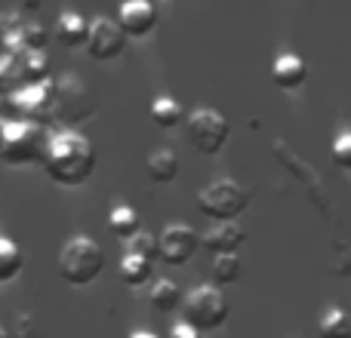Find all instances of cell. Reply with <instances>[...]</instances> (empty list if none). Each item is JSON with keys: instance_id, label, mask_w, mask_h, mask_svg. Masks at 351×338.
<instances>
[{"instance_id": "1", "label": "cell", "mask_w": 351, "mask_h": 338, "mask_svg": "<svg viewBox=\"0 0 351 338\" xmlns=\"http://www.w3.org/2000/svg\"><path fill=\"white\" fill-rule=\"evenodd\" d=\"M43 172L49 181L59 187H80L90 181L96 172V151L86 135L74 133V129H62V133L49 135L47 154H43Z\"/></svg>"}, {"instance_id": "2", "label": "cell", "mask_w": 351, "mask_h": 338, "mask_svg": "<svg viewBox=\"0 0 351 338\" xmlns=\"http://www.w3.org/2000/svg\"><path fill=\"white\" fill-rule=\"evenodd\" d=\"M49 135L43 133V123L22 120V117H0V160L6 166H28L43 164Z\"/></svg>"}, {"instance_id": "3", "label": "cell", "mask_w": 351, "mask_h": 338, "mask_svg": "<svg viewBox=\"0 0 351 338\" xmlns=\"http://www.w3.org/2000/svg\"><path fill=\"white\" fill-rule=\"evenodd\" d=\"M105 271V249L93 237L77 234L65 240L59 252V274L71 286H93Z\"/></svg>"}, {"instance_id": "4", "label": "cell", "mask_w": 351, "mask_h": 338, "mask_svg": "<svg viewBox=\"0 0 351 338\" xmlns=\"http://www.w3.org/2000/svg\"><path fill=\"white\" fill-rule=\"evenodd\" d=\"M96 114V96L84 83V77L74 71L53 80V123L77 127Z\"/></svg>"}, {"instance_id": "5", "label": "cell", "mask_w": 351, "mask_h": 338, "mask_svg": "<svg viewBox=\"0 0 351 338\" xmlns=\"http://www.w3.org/2000/svg\"><path fill=\"white\" fill-rule=\"evenodd\" d=\"M250 206V187L231 179H216L197 194V209L210 222H234Z\"/></svg>"}, {"instance_id": "6", "label": "cell", "mask_w": 351, "mask_h": 338, "mask_svg": "<svg viewBox=\"0 0 351 338\" xmlns=\"http://www.w3.org/2000/svg\"><path fill=\"white\" fill-rule=\"evenodd\" d=\"M182 317L191 326H197L200 333H216L228 320V298L222 296V289L216 283L194 286L182 302Z\"/></svg>"}, {"instance_id": "7", "label": "cell", "mask_w": 351, "mask_h": 338, "mask_svg": "<svg viewBox=\"0 0 351 338\" xmlns=\"http://www.w3.org/2000/svg\"><path fill=\"white\" fill-rule=\"evenodd\" d=\"M185 123H188V142L194 145V151L206 154V157L222 151L231 135V127H228V120H225V114H219V111H213V108H194Z\"/></svg>"}, {"instance_id": "8", "label": "cell", "mask_w": 351, "mask_h": 338, "mask_svg": "<svg viewBox=\"0 0 351 338\" xmlns=\"http://www.w3.org/2000/svg\"><path fill=\"white\" fill-rule=\"evenodd\" d=\"M10 111L22 120H37V123H49L53 120V80L43 83H28L19 92H12L6 99Z\"/></svg>"}, {"instance_id": "9", "label": "cell", "mask_w": 351, "mask_h": 338, "mask_svg": "<svg viewBox=\"0 0 351 338\" xmlns=\"http://www.w3.org/2000/svg\"><path fill=\"white\" fill-rule=\"evenodd\" d=\"M127 31L121 28V22L114 18H105L96 16L90 22V37H86V53L93 55L96 62H111V59H121L127 53Z\"/></svg>"}, {"instance_id": "10", "label": "cell", "mask_w": 351, "mask_h": 338, "mask_svg": "<svg viewBox=\"0 0 351 338\" xmlns=\"http://www.w3.org/2000/svg\"><path fill=\"white\" fill-rule=\"evenodd\" d=\"M158 240H160V261H167V265H173V268L188 265L191 255L200 249V237L194 234V228H188V224H182V222L167 224Z\"/></svg>"}, {"instance_id": "11", "label": "cell", "mask_w": 351, "mask_h": 338, "mask_svg": "<svg viewBox=\"0 0 351 338\" xmlns=\"http://www.w3.org/2000/svg\"><path fill=\"white\" fill-rule=\"evenodd\" d=\"M117 22L127 31V37H148L158 25V6L152 0H127L117 10Z\"/></svg>"}, {"instance_id": "12", "label": "cell", "mask_w": 351, "mask_h": 338, "mask_svg": "<svg viewBox=\"0 0 351 338\" xmlns=\"http://www.w3.org/2000/svg\"><path fill=\"white\" fill-rule=\"evenodd\" d=\"M28 83V49L0 53V99H10Z\"/></svg>"}, {"instance_id": "13", "label": "cell", "mask_w": 351, "mask_h": 338, "mask_svg": "<svg viewBox=\"0 0 351 338\" xmlns=\"http://www.w3.org/2000/svg\"><path fill=\"white\" fill-rule=\"evenodd\" d=\"M247 234H243L237 224L231 222H213V228L200 237V246L210 249L213 255H222V252H237L243 246Z\"/></svg>"}, {"instance_id": "14", "label": "cell", "mask_w": 351, "mask_h": 338, "mask_svg": "<svg viewBox=\"0 0 351 338\" xmlns=\"http://www.w3.org/2000/svg\"><path fill=\"white\" fill-rule=\"evenodd\" d=\"M308 77V65L299 59L296 53H284L274 59L271 65V80L280 86V90H299Z\"/></svg>"}, {"instance_id": "15", "label": "cell", "mask_w": 351, "mask_h": 338, "mask_svg": "<svg viewBox=\"0 0 351 338\" xmlns=\"http://www.w3.org/2000/svg\"><path fill=\"white\" fill-rule=\"evenodd\" d=\"M86 37H90V22H86L80 12L65 10L59 18H56V40L68 49L86 47Z\"/></svg>"}, {"instance_id": "16", "label": "cell", "mask_w": 351, "mask_h": 338, "mask_svg": "<svg viewBox=\"0 0 351 338\" xmlns=\"http://www.w3.org/2000/svg\"><path fill=\"white\" fill-rule=\"evenodd\" d=\"M145 172L154 185H170L179 175V154L173 148H154L145 160Z\"/></svg>"}, {"instance_id": "17", "label": "cell", "mask_w": 351, "mask_h": 338, "mask_svg": "<svg viewBox=\"0 0 351 338\" xmlns=\"http://www.w3.org/2000/svg\"><path fill=\"white\" fill-rule=\"evenodd\" d=\"M148 298H152V308L158 311V314H173L176 308H179L182 302H185V296H182L179 283L176 280H154L152 283V292H148Z\"/></svg>"}, {"instance_id": "18", "label": "cell", "mask_w": 351, "mask_h": 338, "mask_svg": "<svg viewBox=\"0 0 351 338\" xmlns=\"http://www.w3.org/2000/svg\"><path fill=\"white\" fill-rule=\"evenodd\" d=\"M108 231L114 237H121V240H130V237H136L142 231L139 212H136L133 206H127V203H117L114 209L108 212Z\"/></svg>"}, {"instance_id": "19", "label": "cell", "mask_w": 351, "mask_h": 338, "mask_svg": "<svg viewBox=\"0 0 351 338\" xmlns=\"http://www.w3.org/2000/svg\"><path fill=\"white\" fill-rule=\"evenodd\" d=\"M154 274V259H145V255H136V252H127L121 259V280L127 286H145Z\"/></svg>"}, {"instance_id": "20", "label": "cell", "mask_w": 351, "mask_h": 338, "mask_svg": "<svg viewBox=\"0 0 351 338\" xmlns=\"http://www.w3.org/2000/svg\"><path fill=\"white\" fill-rule=\"evenodd\" d=\"M152 120L160 129H173V127H182L188 120V114L173 96H158L152 102Z\"/></svg>"}, {"instance_id": "21", "label": "cell", "mask_w": 351, "mask_h": 338, "mask_svg": "<svg viewBox=\"0 0 351 338\" xmlns=\"http://www.w3.org/2000/svg\"><path fill=\"white\" fill-rule=\"evenodd\" d=\"M25 268V255L10 237H0V286L12 283Z\"/></svg>"}, {"instance_id": "22", "label": "cell", "mask_w": 351, "mask_h": 338, "mask_svg": "<svg viewBox=\"0 0 351 338\" xmlns=\"http://www.w3.org/2000/svg\"><path fill=\"white\" fill-rule=\"evenodd\" d=\"M321 338H351V314L346 308H327L317 323Z\"/></svg>"}, {"instance_id": "23", "label": "cell", "mask_w": 351, "mask_h": 338, "mask_svg": "<svg viewBox=\"0 0 351 338\" xmlns=\"http://www.w3.org/2000/svg\"><path fill=\"white\" fill-rule=\"evenodd\" d=\"M213 280H216V286H231L241 280V259H237V252L213 255Z\"/></svg>"}, {"instance_id": "24", "label": "cell", "mask_w": 351, "mask_h": 338, "mask_svg": "<svg viewBox=\"0 0 351 338\" xmlns=\"http://www.w3.org/2000/svg\"><path fill=\"white\" fill-rule=\"evenodd\" d=\"M22 28L25 22L19 16H0V53H16L22 47Z\"/></svg>"}, {"instance_id": "25", "label": "cell", "mask_w": 351, "mask_h": 338, "mask_svg": "<svg viewBox=\"0 0 351 338\" xmlns=\"http://www.w3.org/2000/svg\"><path fill=\"white\" fill-rule=\"evenodd\" d=\"M127 252H136V255H145V259H160V240L148 231H139L136 237L127 240Z\"/></svg>"}, {"instance_id": "26", "label": "cell", "mask_w": 351, "mask_h": 338, "mask_svg": "<svg viewBox=\"0 0 351 338\" xmlns=\"http://www.w3.org/2000/svg\"><path fill=\"white\" fill-rule=\"evenodd\" d=\"M47 40H49V34L43 25L25 22V28H22V47L25 49H31V53H47Z\"/></svg>"}, {"instance_id": "27", "label": "cell", "mask_w": 351, "mask_h": 338, "mask_svg": "<svg viewBox=\"0 0 351 338\" xmlns=\"http://www.w3.org/2000/svg\"><path fill=\"white\" fill-rule=\"evenodd\" d=\"M330 154H333V164L339 169H348L351 172V129H342L339 135L333 139V148H330Z\"/></svg>"}, {"instance_id": "28", "label": "cell", "mask_w": 351, "mask_h": 338, "mask_svg": "<svg viewBox=\"0 0 351 338\" xmlns=\"http://www.w3.org/2000/svg\"><path fill=\"white\" fill-rule=\"evenodd\" d=\"M19 326H16V338H37V323L31 314H22L19 317Z\"/></svg>"}, {"instance_id": "29", "label": "cell", "mask_w": 351, "mask_h": 338, "mask_svg": "<svg viewBox=\"0 0 351 338\" xmlns=\"http://www.w3.org/2000/svg\"><path fill=\"white\" fill-rule=\"evenodd\" d=\"M170 338H204V333H200L197 326H191L188 320H182V323H176V326L170 329Z\"/></svg>"}, {"instance_id": "30", "label": "cell", "mask_w": 351, "mask_h": 338, "mask_svg": "<svg viewBox=\"0 0 351 338\" xmlns=\"http://www.w3.org/2000/svg\"><path fill=\"white\" fill-rule=\"evenodd\" d=\"M25 10H37V6H43V0H22Z\"/></svg>"}, {"instance_id": "31", "label": "cell", "mask_w": 351, "mask_h": 338, "mask_svg": "<svg viewBox=\"0 0 351 338\" xmlns=\"http://www.w3.org/2000/svg\"><path fill=\"white\" fill-rule=\"evenodd\" d=\"M130 338H160V335H154V333H148V329H139V333H133Z\"/></svg>"}, {"instance_id": "32", "label": "cell", "mask_w": 351, "mask_h": 338, "mask_svg": "<svg viewBox=\"0 0 351 338\" xmlns=\"http://www.w3.org/2000/svg\"><path fill=\"white\" fill-rule=\"evenodd\" d=\"M0 338H12V335H10V329H3V326H0Z\"/></svg>"}, {"instance_id": "33", "label": "cell", "mask_w": 351, "mask_h": 338, "mask_svg": "<svg viewBox=\"0 0 351 338\" xmlns=\"http://www.w3.org/2000/svg\"><path fill=\"white\" fill-rule=\"evenodd\" d=\"M121 3H127V0H121Z\"/></svg>"}]
</instances>
